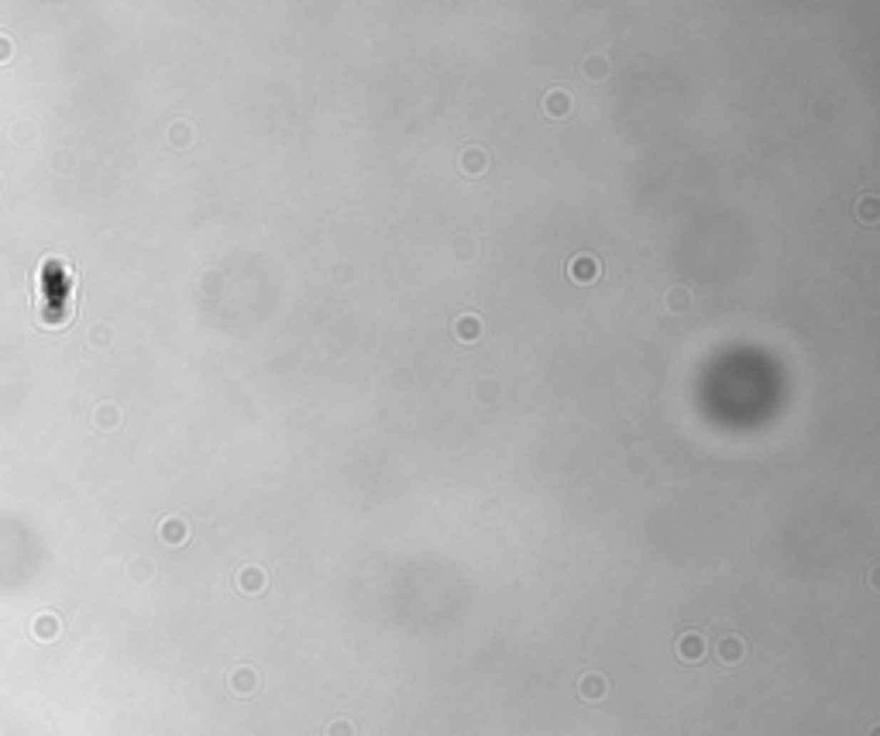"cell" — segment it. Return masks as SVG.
I'll use <instances>...</instances> for the list:
<instances>
[{
  "label": "cell",
  "instance_id": "1",
  "mask_svg": "<svg viewBox=\"0 0 880 736\" xmlns=\"http://www.w3.org/2000/svg\"><path fill=\"white\" fill-rule=\"evenodd\" d=\"M715 654H719V660H723V664H740V660H743V654H746L743 637H736V633L723 637L719 643H715Z\"/></svg>",
  "mask_w": 880,
  "mask_h": 736
},
{
  "label": "cell",
  "instance_id": "2",
  "mask_svg": "<svg viewBox=\"0 0 880 736\" xmlns=\"http://www.w3.org/2000/svg\"><path fill=\"white\" fill-rule=\"evenodd\" d=\"M678 658L681 660H702L705 658V637L702 633H681L678 637Z\"/></svg>",
  "mask_w": 880,
  "mask_h": 736
},
{
  "label": "cell",
  "instance_id": "3",
  "mask_svg": "<svg viewBox=\"0 0 880 736\" xmlns=\"http://www.w3.org/2000/svg\"><path fill=\"white\" fill-rule=\"evenodd\" d=\"M606 692H609V681L602 675H585V678L578 681V695L585 698V702H602Z\"/></svg>",
  "mask_w": 880,
  "mask_h": 736
},
{
  "label": "cell",
  "instance_id": "4",
  "mask_svg": "<svg viewBox=\"0 0 880 736\" xmlns=\"http://www.w3.org/2000/svg\"><path fill=\"white\" fill-rule=\"evenodd\" d=\"M567 272H571V279H574V282H588V279H595V275H599V262H595L591 255H578V258L571 262V269H567Z\"/></svg>",
  "mask_w": 880,
  "mask_h": 736
},
{
  "label": "cell",
  "instance_id": "5",
  "mask_svg": "<svg viewBox=\"0 0 880 736\" xmlns=\"http://www.w3.org/2000/svg\"><path fill=\"white\" fill-rule=\"evenodd\" d=\"M231 688H234V695H252L254 688H258V675H254L252 668H237L234 675H231Z\"/></svg>",
  "mask_w": 880,
  "mask_h": 736
},
{
  "label": "cell",
  "instance_id": "6",
  "mask_svg": "<svg viewBox=\"0 0 880 736\" xmlns=\"http://www.w3.org/2000/svg\"><path fill=\"white\" fill-rule=\"evenodd\" d=\"M237 585H241V592H262L265 588V571L262 568H244L241 575H237Z\"/></svg>",
  "mask_w": 880,
  "mask_h": 736
},
{
  "label": "cell",
  "instance_id": "7",
  "mask_svg": "<svg viewBox=\"0 0 880 736\" xmlns=\"http://www.w3.org/2000/svg\"><path fill=\"white\" fill-rule=\"evenodd\" d=\"M547 114H554V117H561V114H567L571 111V100H567V93L564 90H554V93H547Z\"/></svg>",
  "mask_w": 880,
  "mask_h": 736
},
{
  "label": "cell",
  "instance_id": "8",
  "mask_svg": "<svg viewBox=\"0 0 880 736\" xmlns=\"http://www.w3.org/2000/svg\"><path fill=\"white\" fill-rule=\"evenodd\" d=\"M478 334H482L478 317H461V320H457V337H461V341H475Z\"/></svg>",
  "mask_w": 880,
  "mask_h": 736
},
{
  "label": "cell",
  "instance_id": "9",
  "mask_svg": "<svg viewBox=\"0 0 880 736\" xmlns=\"http://www.w3.org/2000/svg\"><path fill=\"white\" fill-rule=\"evenodd\" d=\"M688 307H691V292H688V290H671V296H667V310L681 313V310H688Z\"/></svg>",
  "mask_w": 880,
  "mask_h": 736
},
{
  "label": "cell",
  "instance_id": "10",
  "mask_svg": "<svg viewBox=\"0 0 880 736\" xmlns=\"http://www.w3.org/2000/svg\"><path fill=\"white\" fill-rule=\"evenodd\" d=\"M461 165H465L468 173H482V169H485V155H482L478 148H468V152L461 155Z\"/></svg>",
  "mask_w": 880,
  "mask_h": 736
},
{
  "label": "cell",
  "instance_id": "11",
  "mask_svg": "<svg viewBox=\"0 0 880 736\" xmlns=\"http://www.w3.org/2000/svg\"><path fill=\"white\" fill-rule=\"evenodd\" d=\"M327 736H354V726L348 719H333L331 726H327Z\"/></svg>",
  "mask_w": 880,
  "mask_h": 736
},
{
  "label": "cell",
  "instance_id": "12",
  "mask_svg": "<svg viewBox=\"0 0 880 736\" xmlns=\"http://www.w3.org/2000/svg\"><path fill=\"white\" fill-rule=\"evenodd\" d=\"M874 207H877V200H874V196H866V200H863V220H874V217H877V210H874Z\"/></svg>",
  "mask_w": 880,
  "mask_h": 736
},
{
  "label": "cell",
  "instance_id": "13",
  "mask_svg": "<svg viewBox=\"0 0 880 736\" xmlns=\"http://www.w3.org/2000/svg\"><path fill=\"white\" fill-rule=\"evenodd\" d=\"M602 69H609V66H602V62H599V58H591V62H588V76H591V79L606 76V73H602Z\"/></svg>",
  "mask_w": 880,
  "mask_h": 736
}]
</instances>
